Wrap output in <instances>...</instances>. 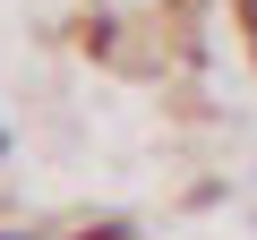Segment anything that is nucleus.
Masks as SVG:
<instances>
[{
	"instance_id": "nucleus-1",
	"label": "nucleus",
	"mask_w": 257,
	"mask_h": 240,
	"mask_svg": "<svg viewBox=\"0 0 257 240\" xmlns=\"http://www.w3.org/2000/svg\"><path fill=\"white\" fill-rule=\"evenodd\" d=\"M240 35H248V52H257V0H240Z\"/></svg>"
},
{
	"instance_id": "nucleus-2",
	"label": "nucleus",
	"mask_w": 257,
	"mask_h": 240,
	"mask_svg": "<svg viewBox=\"0 0 257 240\" xmlns=\"http://www.w3.org/2000/svg\"><path fill=\"white\" fill-rule=\"evenodd\" d=\"M0 155H9V129H0Z\"/></svg>"
}]
</instances>
